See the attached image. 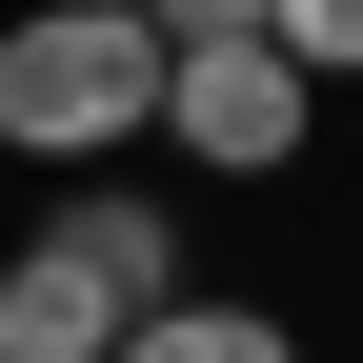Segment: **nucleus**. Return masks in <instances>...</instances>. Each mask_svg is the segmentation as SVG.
Instances as JSON below:
<instances>
[{"instance_id":"nucleus-1","label":"nucleus","mask_w":363,"mask_h":363,"mask_svg":"<svg viewBox=\"0 0 363 363\" xmlns=\"http://www.w3.org/2000/svg\"><path fill=\"white\" fill-rule=\"evenodd\" d=\"M162 303H182V242H162V202L81 182V202L40 222L21 262H0V363H121Z\"/></svg>"},{"instance_id":"nucleus-2","label":"nucleus","mask_w":363,"mask_h":363,"mask_svg":"<svg viewBox=\"0 0 363 363\" xmlns=\"http://www.w3.org/2000/svg\"><path fill=\"white\" fill-rule=\"evenodd\" d=\"M182 40L142 21V0H40V21H0V142L21 162H121L162 121Z\"/></svg>"},{"instance_id":"nucleus-3","label":"nucleus","mask_w":363,"mask_h":363,"mask_svg":"<svg viewBox=\"0 0 363 363\" xmlns=\"http://www.w3.org/2000/svg\"><path fill=\"white\" fill-rule=\"evenodd\" d=\"M303 121H323V101H303L283 40H182V81H162V142H182V162H222V182H283V162H303Z\"/></svg>"},{"instance_id":"nucleus-4","label":"nucleus","mask_w":363,"mask_h":363,"mask_svg":"<svg viewBox=\"0 0 363 363\" xmlns=\"http://www.w3.org/2000/svg\"><path fill=\"white\" fill-rule=\"evenodd\" d=\"M121 363H303V343H283V303H162Z\"/></svg>"},{"instance_id":"nucleus-5","label":"nucleus","mask_w":363,"mask_h":363,"mask_svg":"<svg viewBox=\"0 0 363 363\" xmlns=\"http://www.w3.org/2000/svg\"><path fill=\"white\" fill-rule=\"evenodd\" d=\"M283 61L303 81H363V0H283Z\"/></svg>"},{"instance_id":"nucleus-6","label":"nucleus","mask_w":363,"mask_h":363,"mask_svg":"<svg viewBox=\"0 0 363 363\" xmlns=\"http://www.w3.org/2000/svg\"><path fill=\"white\" fill-rule=\"evenodd\" d=\"M162 40H283V0H142Z\"/></svg>"}]
</instances>
